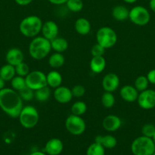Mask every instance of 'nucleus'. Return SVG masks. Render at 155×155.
I'll list each match as a JSON object with an SVG mask.
<instances>
[{
	"instance_id": "473e14b6",
	"label": "nucleus",
	"mask_w": 155,
	"mask_h": 155,
	"mask_svg": "<svg viewBox=\"0 0 155 155\" xmlns=\"http://www.w3.org/2000/svg\"><path fill=\"white\" fill-rule=\"evenodd\" d=\"M15 68L16 75L21 76V77H25L30 72L28 64L27 63H25L24 61L21 62L18 65L15 66Z\"/></svg>"
},
{
	"instance_id": "0eeeda50",
	"label": "nucleus",
	"mask_w": 155,
	"mask_h": 155,
	"mask_svg": "<svg viewBox=\"0 0 155 155\" xmlns=\"http://www.w3.org/2000/svg\"><path fill=\"white\" fill-rule=\"evenodd\" d=\"M129 19L135 25L141 27L145 26L150 22V12L144 6H135L129 10Z\"/></svg>"
},
{
	"instance_id": "e433bc0d",
	"label": "nucleus",
	"mask_w": 155,
	"mask_h": 155,
	"mask_svg": "<svg viewBox=\"0 0 155 155\" xmlns=\"http://www.w3.org/2000/svg\"><path fill=\"white\" fill-rule=\"evenodd\" d=\"M105 49L103 46L98 44L97 42L96 44H94L92 47H91V53L92 54V57H97V56H103L104 54Z\"/></svg>"
},
{
	"instance_id": "f3484780",
	"label": "nucleus",
	"mask_w": 155,
	"mask_h": 155,
	"mask_svg": "<svg viewBox=\"0 0 155 155\" xmlns=\"http://www.w3.org/2000/svg\"><path fill=\"white\" fill-rule=\"evenodd\" d=\"M24 54L18 48H12L7 51L5 54V60L7 64L16 66L21 62L24 61Z\"/></svg>"
},
{
	"instance_id": "7c9ffc66",
	"label": "nucleus",
	"mask_w": 155,
	"mask_h": 155,
	"mask_svg": "<svg viewBox=\"0 0 155 155\" xmlns=\"http://www.w3.org/2000/svg\"><path fill=\"white\" fill-rule=\"evenodd\" d=\"M149 81L147 80V77L144 75L138 76L135 80V83H134V86L135 89L138 91V92H141L142 91L145 90L148 88Z\"/></svg>"
},
{
	"instance_id": "37998d69",
	"label": "nucleus",
	"mask_w": 155,
	"mask_h": 155,
	"mask_svg": "<svg viewBox=\"0 0 155 155\" xmlns=\"http://www.w3.org/2000/svg\"><path fill=\"white\" fill-rule=\"evenodd\" d=\"M5 81L0 77V90L5 88Z\"/></svg>"
},
{
	"instance_id": "f8f14e48",
	"label": "nucleus",
	"mask_w": 155,
	"mask_h": 155,
	"mask_svg": "<svg viewBox=\"0 0 155 155\" xmlns=\"http://www.w3.org/2000/svg\"><path fill=\"white\" fill-rule=\"evenodd\" d=\"M53 97L59 104H68L71 101L73 95L70 88L65 86H60L54 89Z\"/></svg>"
},
{
	"instance_id": "f03ea898",
	"label": "nucleus",
	"mask_w": 155,
	"mask_h": 155,
	"mask_svg": "<svg viewBox=\"0 0 155 155\" xmlns=\"http://www.w3.org/2000/svg\"><path fill=\"white\" fill-rule=\"evenodd\" d=\"M50 41L43 36L33 37L28 46V51L30 57L34 60H43L51 51Z\"/></svg>"
},
{
	"instance_id": "4be33fe9",
	"label": "nucleus",
	"mask_w": 155,
	"mask_h": 155,
	"mask_svg": "<svg viewBox=\"0 0 155 155\" xmlns=\"http://www.w3.org/2000/svg\"><path fill=\"white\" fill-rule=\"evenodd\" d=\"M50 44L52 50H53L55 52L62 53L66 51L68 48V42L67 39L60 36H57L55 39L50 40Z\"/></svg>"
},
{
	"instance_id": "a18cd8bd",
	"label": "nucleus",
	"mask_w": 155,
	"mask_h": 155,
	"mask_svg": "<svg viewBox=\"0 0 155 155\" xmlns=\"http://www.w3.org/2000/svg\"><path fill=\"white\" fill-rule=\"evenodd\" d=\"M152 139H153V142H154V144H155V133H154V135L153 136V137H152Z\"/></svg>"
},
{
	"instance_id": "bb28decb",
	"label": "nucleus",
	"mask_w": 155,
	"mask_h": 155,
	"mask_svg": "<svg viewBox=\"0 0 155 155\" xmlns=\"http://www.w3.org/2000/svg\"><path fill=\"white\" fill-rule=\"evenodd\" d=\"M87 109H88V106L86 103L82 101H78L71 105V111L72 114L81 117L86 113Z\"/></svg>"
},
{
	"instance_id": "c03bdc74",
	"label": "nucleus",
	"mask_w": 155,
	"mask_h": 155,
	"mask_svg": "<svg viewBox=\"0 0 155 155\" xmlns=\"http://www.w3.org/2000/svg\"><path fill=\"white\" fill-rule=\"evenodd\" d=\"M123 1L126 3H129V4H133V3L136 2L138 0H123Z\"/></svg>"
},
{
	"instance_id": "58836bf2",
	"label": "nucleus",
	"mask_w": 155,
	"mask_h": 155,
	"mask_svg": "<svg viewBox=\"0 0 155 155\" xmlns=\"http://www.w3.org/2000/svg\"><path fill=\"white\" fill-rule=\"evenodd\" d=\"M33 0H15V2L20 6H26L30 5Z\"/></svg>"
},
{
	"instance_id": "49530a36",
	"label": "nucleus",
	"mask_w": 155,
	"mask_h": 155,
	"mask_svg": "<svg viewBox=\"0 0 155 155\" xmlns=\"http://www.w3.org/2000/svg\"><path fill=\"white\" fill-rule=\"evenodd\" d=\"M152 155H155V152H154V153H153V154H152Z\"/></svg>"
},
{
	"instance_id": "2f4dec72",
	"label": "nucleus",
	"mask_w": 155,
	"mask_h": 155,
	"mask_svg": "<svg viewBox=\"0 0 155 155\" xmlns=\"http://www.w3.org/2000/svg\"><path fill=\"white\" fill-rule=\"evenodd\" d=\"M66 7L70 12H81L84 8V3L82 0H68L65 3Z\"/></svg>"
},
{
	"instance_id": "4c0bfd02",
	"label": "nucleus",
	"mask_w": 155,
	"mask_h": 155,
	"mask_svg": "<svg viewBox=\"0 0 155 155\" xmlns=\"http://www.w3.org/2000/svg\"><path fill=\"white\" fill-rule=\"evenodd\" d=\"M147 78L148 80L149 83L155 85V69H152L147 73Z\"/></svg>"
},
{
	"instance_id": "72a5a7b5",
	"label": "nucleus",
	"mask_w": 155,
	"mask_h": 155,
	"mask_svg": "<svg viewBox=\"0 0 155 155\" xmlns=\"http://www.w3.org/2000/svg\"><path fill=\"white\" fill-rule=\"evenodd\" d=\"M18 92L19 93L20 96L22 98L23 101H31L34 98V91L33 89H30L29 87H27V86Z\"/></svg>"
},
{
	"instance_id": "2eb2a0df",
	"label": "nucleus",
	"mask_w": 155,
	"mask_h": 155,
	"mask_svg": "<svg viewBox=\"0 0 155 155\" xmlns=\"http://www.w3.org/2000/svg\"><path fill=\"white\" fill-rule=\"evenodd\" d=\"M64 148L63 142L58 138H53L47 141L44 147V152L47 155H59Z\"/></svg>"
},
{
	"instance_id": "39448f33",
	"label": "nucleus",
	"mask_w": 155,
	"mask_h": 155,
	"mask_svg": "<svg viewBox=\"0 0 155 155\" xmlns=\"http://www.w3.org/2000/svg\"><path fill=\"white\" fill-rule=\"evenodd\" d=\"M19 123L25 129H32L37 125L40 114L37 109L32 105L24 106L18 117Z\"/></svg>"
},
{
	"instance_id": "a211bd4d",
	"label": "nucleus",
	"mask_w": 155,
	"mask_h": 155,
	"mask_svg": "<svg viewBox=\"0 0 155 155\" xmlns=\"http://www.w3.org/2000/svg\"><path fill=\"white\" fill-rule=\"evenodd\" d=\"M94 142L100 144L105 149H112L117 145V139L112 135H105L101 136L98 135L95 137Z\"/></svg>"
},
{
	"instance_id": "cd10ccee",
	"label": "nucleus",
	"mask_w": 155,
	"mask_h": 155,
	"mask_svg": "<svg viewBox=\"0 0 155 155\" xmlns=\"http://www.w3.org/2000/svg\"><path fill=\"white\" fill-rule=\"evenodd\" d=\"M11 85H12V89L14 90L17 91V92H19V91L22 90L23 89L27 87L25 77L15 75L12 78V80H11Z\"/></svg>"
},
{
	"instance_id": "7ed1b4c3",
	"label": "nucleus",
	"mask_w": 155,
	"mask_h": 155,
	"mask_svg": "<svg viewBox=\"0 0 155 155\" xmlns=\"http://www.w3.org/2000/svg\"><path fill=\"white\" fill-rule=\"evenodd\" d=\"M43 21L36 15H29L21 20L19 24L20 33L27 38H33L41 33Z\"/></svg>"
},
{
	"instance_id": "412c9836",
	"label": "nucleus",
	"mask_w": 155,
	"mask_h": 155,
	"mask_svg": "<svg viewBox=\"0 0 155 155\" xmlns=\"http://www.w3.org/2000/svg\"><path fill=\"white\" fill-rule=\"evenodd\" d=\"M47 86L50 88L56 89L62 86V76L59 71H51L46 74Z\"/></svg>"
},
{
	"instance_id": "f704fd0d",
	"label": "nucleus",
	"mask_w": 155,
	"mask_h": 155,
	"mask_svg": "<svg viewBox=\"0 0 155 155\" xmlns=\"http://www.w3.org/2000/svg\"><path fill=\"white\" fill-rule=\"evenodd\" d=\"M142 136L152 138L155 133V126L152 124H146L141 128Z\"/></svg>"
},
{
	"instance_id": "c85d7f7f",
	"label": "nucleus",
	"mask_w": 155,
	"mask_h": 155,
	"mask_svg": "<svg viewBox=\"0 0 155 155\" xmlns=\"http://www.w3.org/2000/svg\"><path fill=\"white\" fill-rule=\"evenodd\" d=\"M115 103V98L112 92H104L101 96V104L105 108H111Z\"/></svg>"
},
{
	"instance_id": "20e7f679",
	"label": "nucleus",
	"mask_w": 155,
	"mask_h": 155,
	"mask_svg": "<svg viewBox=\"0 0 155 155\" xmlns=\"http://www.w3.org/2000/svg\"><path fill=\"white\" fill-rule=\"evenodd\" d=\"M131 151L134 155H152L155 152V144L152 138L138 136L132 141Z\"/></svg>"
},
{
	"instance_id": "9b49d317",
	"label": "nucleus",
	"mask_w": 155,
	"mask_h": 155,
	"mask_svg": "<svg viewBox=\"0 0 155 155\" xmlns=\"http://www.w3.org/2000/svg\"><path fill=\"white\" fill-rule=\"evenodd\" d=\"M120 85L119 77L114 73H108L102 80V87L105 92H113L118 89Z\"/></svg>"
},
{
	"instance_id": "b1692460",
	"label": "nucleus",
	"mask_w": 155,
	"mask_h": 155,
	"mask_svg": "<svg viewBox=\"0 0 155 155\" xmlns=\"http://www.w3.org/2000/svg\"><path fill=\"white\" fill-rule=\"evenodd\" d=\"M65 62V58L62 53L54 52L50 56L48 59V63L50 68L53 69H58L62 68Z\"/></svg>"
},
{
	"instance_id": "ddd939ff",
	"label": "nucleus",
	"mask_w": 155,
	"mask_h": 155,
	"mask_svg": "<svg viewBox=\"0 0 155 155\" xmlns=\"http://www.w3.org/2000/svg\"><path fill=\"white\" fill-rule=\"evenodd\" d=\"M59 28L58 24L53 21H46L43 23L41 33L43 37L48 40H52L59 35Z\"/></svg>"
},
{
	"instance_id": "79ce46f5",
	"label": "nucleus",
	"mask_w": 155,
	"mask_h": 155,
	"mask_svg": "<svg viewBox=\"0 0 155 155\" xmlns=\"http://www.w3.org/2000/svg\"><path fill=\"white\" fill-rule=\"evenodd\" d=\"M30 155H47V154L46 153L43 152V151H36L30 153Z\"/></svg>"
},
{
	"instance_id": "a878e982",
	"label": "nucleus",
	"mask_w": 155,
	"mask_h": 155,
	"mask_svg": "<svg viewBox=\"0 0 155 155\" xmlns=\"http://www.w3.org/2000/svg\"><path fill=\"white\" fill-rule=\"evenodd\" d=\"M50 96H51V91L48 86L34 91V98L39 102L47 101L50 99Z\"/></svg>"
},
{
	"instance_id": "ea45409f",
	"label": "nucleus",
	"mask_w": 155,
	"mask_h": 155,
	"mask_svg": "<svg viewBox=\"0 0 155 155\" xmlns=\"http://www.w3.org/2000/svg\"><path fill=\"white\" fill-rule=\"evenodd\" d=\"M68 0H48L49 2H50L53 5H63L66 3Z\"/></svg>"
},
{
	"instance_id": "c756f323",
	"label": "nucleus",
	"mask_w": 155,
	"mask_h": 155,
	"mask_svg": "<svg viewBox=\"0 0 155 155\" xmlns=\"http://www.w3.org/2000/svg\"><path fill=\"white\" fill-rule=\"evenodd\" d=\"M86 155H105V148L100 144L94 142L87 148Z\"/></svg>"
},
{
	"instance_id": "c9c22d12",
	"label": "nucleus",
	"mask_w": 155,
	"mask_h": 155,
	"mask_svg": "<svg viewBox=\"0 0 155 155\" xmlns=\"http://www.w3.org/2000/svg\"><path fill=\"white\" fill-rule=\"evenodd\" d=\"M71 90L73 97H74V98H81L82 96L84 95L85 92H86L84 86L80 84L74 86L72 89H71Z\"/></svg>"
},
{
	"instance_id": "423d86ee",
	"label": "nucleus",
	"mask_w": 155,
	"mask_h": 155,
	"mask_svg": "<svg viewBox=\"0 0 155 155\" xmlns=\"http://www.w3.org/2000/svg\"><path fill=\"white\" fill-rule=\"evenodd\" d=\"M118 36L115 30L109 27H102L96 33V40L105 49L111 48L116 44Z\"/></svg>"
},
{
	"instance_id": "f257e3e1",
	"label": "nucleus",
	"mask_w": 155,
	"mask_h": 155,
	"mask_svg": "<svg viewBox=\"0 0 155 155\" xmlns=\"http://www.w3.org/2000/svg\"><path fill=\"white\" fill-rule=\"evenodd\" d=\"M23 107V100L17 91L12 88H4L0 90V108L8 116L18 118Z\"/></svg>"
},
{
	"instance_id": "1a4fd4ad",
	"label": "nucleus",
	"mask_w": 155,
	"mask_h": 155,
	"mask_svg": "<svg viewBox=\"0 0 155 155\" xmlns=\"http://www.w3.org/2000/svg\"><path fill=\"white\" fill-rule=\"evenodd\" d=\"M25 80L27 87L33 91L47 86L46 74L40 71H30L25 77Z\"/></svg>"
},
{
	"instance_id": "9d476101",
	"label": "nucleus",
	"mask_w": 155,
	"mask_h": 155,
	"mask_svg": "<svg viewBox=\"0 0 155 155\" xmlns=\"http://www.w3.org/2000/svg\"><path fill=\"white\" fill-rule=\"evenodd\" d=\"M137 102L138 106L144 110H151L155 107V91L147 89L139 92Z\"/></svg>"
},
{
	"instance_id": "393cba45",
	"label": "nucleus",
	"mask_w": 155,
	"mask_h": 155,
	"mask_svg": "<svg viewBox=\"0 0 155 155\" xmlns=\"http://www.w3.org/2000/svg\"><path fill=\"white\" fill-rule=\"evenodd\" d=\"M15 75L16 73L15 67L9 64H6L0 68V77L5 82L11 81Z\"/></svg>"
},
{
	"instance_id": "6e6552de",
	"label": "nucleus",
	"mask_w": 155,
	"mask_h": 155,
	"mask_svg": "<svg viewBox=\"0 0 155 155\" xmlns=\"http://www.w3.org/2000/svg\"><path fill=\"white\" fill-rule=\"evenodd\" d=\"M65 127L70 134L81 136L86 130V123L81 117L71 114L65 120Z\"/></svg>"
},
{
	"instance_id": "dca6fc26",
	"label": "nucleus",
	"mask_w": 155,
	"mask_h": 155,
	"mask_svg": "<svg viewBox=\"0 0 155 155\" xmlns=\"http://www.w3.org/2000/svg\"><path fill=\"white\" fill-rule=\"evenodd\" d=\"M138 94L139 92L135 89V86L131 85H125L121 87L119 90V95L122 99L129 103L136 101Z\"/></svg>"
},
{
	"instance_id": "4468645a",
	"label": "nucleus",
	"mask_w": 155,
	"mask_h": 155,
	"mask_svg": "<svg viewBox=\"0 0 155 155\" xmlns=\"http://www.w3.org/2000/svg\"><path fill=\"white\" fill-rule=\"evenodd\" d=\"M122 126V120L118 116L109 114L105 117L102 121V127L106 131L113 133L117 131Z\"/></svg>"
},
{
	"instance_id": "5701e85b",
	"label": "nucleus",
	"mask_w": 155,
	"mask_h": 155,
	"mask_svg": "<svg viewBox=\"0 0 155 155\" xmlns=\"http://www.w3.org/2000/svg\"><path fill=\"white\" fill-rule=\"evenodd\" d=\"M112 16L115 21H123L129 19V9L124 5H116L112 9Z\"/></svg>"
},
{
	"instance_id": "a19ab883",
	"label": "nucleus",
	"mask_w": 155,
	"mask_h": 155,
	"mask_svg": "<svg viewBox=\"0 0 155 155\" xmlns=\"http://www.w3.org/2000/svg\"><path fill=\"white\" fill-rule=\"evenodd\" d=\"M149 6H150V10L155 13V0H150V2H149Z\"/></svg>"
},
{
	"instance_id": "aec40b11",
	"label": "nucleus",
	"mask_w": 155,
	"mask_h": 155,
	"mask_svg": "<svg viewBox=\"0 0 155 155\" xmlns=\"http://www.w3.org/2000/svg\"><path fill=\"white\" fill-rule=\"evenodd\" d=\"M74 30L81 36H86L91 32V24L87 18H78L74 22Z\"/></svg>"
},
{
	"instance_id": "6ab92c4d",
	"label": "nucleus",
	"mask_w": 155,
	"mask_h": 155,
	"mask_svg": "<svg viewBox=\"0 0 155 155\" xmlns=\"http://www.w3.org/2000/svg\"><path fill=\"white\" fill-rule=\"evenodd\" d=\"M106 61L103 56L92 57L90 61V69L94 74H99L103 72L106 68Z\"/></svg>"
}]
</instances>
